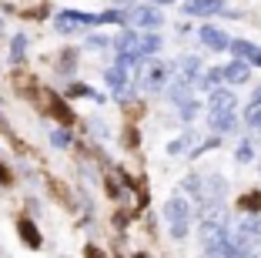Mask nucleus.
Returning <instances> with one entry per match:
<instances>
[{"instance_id":"a211bd4d","label":"nucleus","mask_w":261,"mask_h":258,"mask_svg":"<svg viewBox=\"0 0 261 258\" xmlns=\"http://www.w3.org/2000/svg\"><path fill=\"white\" fill-rule=\"evenodd\" d=\"M245 124L251 131H261V98H254L251 104L245 107Z\"/></svg>"},{"instance_id":"2eb2a0df","label":"nucleus","mask_w":261,"mask_h":258,"mask_svg":"<svg viewBox=\"0 0 261 258\" xmlns=\"http://www.w3.org/2000/svg\"><path fill=\"white\" fill-rule=\"evenodd\" d=\"M104 77H108V87H111L114 94H121L124 87H127V67H117V64H114V67H111Z\"/></svg>"},{"instance_id":"f03ea898","label":"nucleus","mask_w":261,"mask_h":258,"mask_svg":"<svg viewBox=\"0 0 261 258\" xmlns=\"http://www.w3.org/2000/svg\"><path fill=\"white\" fill-rule=\"evenodd\" d=\"M231 245H234L241 255L261 248V218H258V215H241L238 225H234V238H231Z\"/></svg>"},{"instance_id":"aec40b11","label":"nucleus","mask_w":261,"mask_h":258,"mask_svg":"<svg viewBox=\"0 0 261 258\" xmlns=\"http://www.w3.org/2000/svg\"><path fill=\"white\" fill-rule=\"evenodd\" d=\"M207 258H241V251L234 248V245H231V238H228V242H221L218 248L207 251Z\"/></svg>"},{"instance_id":"39448f33","label":"nucleus","mask_w":261,"mask_h":258,"mask_svg":"<svg viewBox=\"0 0 261 258\" xmlns=\"http://www.w3.org/2000/svg\"><path fill=\"white\" fill-rule=\"evenodd\" d=\"M221 242H228V225H224L218 215H207V218L201 221V245H204V251H211Z\"/></svg>"},{"instance_id":"f3484780","label":"nucleus","mask_w":261,"mask_h":258,"mask_svg":"<svg viewBox=\"0 0 261 258\" xmlns=\"http://www.w3.org/2000/svg\"><path fill=\"white\" fill-rule=\"evenodd\" d=\"M177 67L185 71L181 77H188V81H198V77H201V57H194V54H191V57H181V61H177Z\"/></svg>"},{"instance_id":"ddd939ff","label":"nucleus","mask_w":261,"mask_h":258,"mask_svg":"<svg viewBox=\"0 0 261 258\" xmlns=\"http://www.w3.org/2000/svg\"><path fill=\"white\" fill-rule=\"evenodd\" d=\"M138 40H141V37L127 27V31H121L114 40H111V44L117 47V54H138ZM138 57H141V54H138Z\"/></svg>"},{"instance_id":"6ab92c4d","label":"nucleus","mask_w":261,"mask_h":258,"mask_svg":"<svg viewBox=\"0 0 261 258\" xmlns=\"http://www.w3.org/2000/svg\"><path fill=\"white\" fill-rule=\"evenodd\" d=\"M23 57H27V34H14V40H10V61L20 64Z\"/></svg>"},{"instance_id":"6e6552de","label":"nucleus","mask_w":261,"mask_h":258,"mask_svg":"<svg viewBox=\"0 0 261 258\" xmlns=\"http://www.w3.org/2000/svg\"><path fill=\"white\" fill-rule=\"evenodd\" d=\"M185 14H191V17L224 14V0H185Z\"/></svg>"},{"instance_id":"7ed1b4c3","label":"nucleus","mask_w":261,"mask_h":258,"mask_svg":"<svg viewBox=\"0 0 261 258\" xmlns=\"http://www.w3.org/2000/svg\"><path fill=\"white\" fill-rule=\"evenodd\" d=\"M100 14H84V10H61L54 17V31L57 34H77L84 27H97Z\"/></svg>"},{"instance_id":"9d476101","label":"nucleus","mask_w":261,"mask_h":258,"mask_svg":"<svg viewBox=\"0 0 261 258\" xmlns=\"http://www.w3.org/2000/svg\"><path fill=\"white\" fill-rule=\"evenodd\" d=\"M207 124H211L215 134H231V131L238 128V118H234V111H211Z\"/></svg>"},{"instance_id":"a878e982","label":"nucleus","mask_w":261,"mask_h":258,"mask_svg":"<svg viewBox=\"0 0 261 258\" xmlns=\"http://www.w3.org/2000/svg\"><path fill=\"white\" fill-rule=\"evenodd\" d=\"M20 235H23V242L31 245V248H37V245H40V238H37V231H34V225H27V221H20Z\"/></svg>"},{"instance_id":"0eeeda50","label":"nucleus","mask_w":261,"mask_h":258,"mask_svg":"<svg viewBox=\"0 0 261 258\" xmlns=\"http://www.w3.org/2000/svg\"><path fill=\"white\" fill-rule=\"evenodd\" d=\"M198 37H201V44L207 47V51H228V44H231V37L224 31H218V27H211V24H204V27H198Z\"/></svg>"},{"instance_id":"c756f323","label":"nucleus","mask_w":261,"mask_h":258,"mask_svg":"<svg viewBox=\"0 0 261 258\" xmlns=\"http://www.w3.org/2000/svg\"><path fill=\"white\" fill-rule=\"evenodd\" d=\"M258 171H261V161H258Z\"/></svg>"},{"instance_id":"1a4fd4ad","label":"nucleus","mask_w":261,"mask_h":258,"mask_svg":"<svg viewBox=\"0 0 261 258\" xmlns=\"http://www.w3.org/2000/svg\"><path fill=\"white\" fill-rule=\"evenodd\" d=\"M234 104H238V98L228 87H215V91L207 94V107L211 111H234Z\"/></svg>"},{"instance_id":"412c9836","label":"nucleus","mask_w":261,"mask_h":258,"mask_svg":"<svg viewBox=\"0 0 261 258\" xmlns=\"http://www.w3.org/2000/svg\"><path fill=\"white\" fill-rule=\"evenodd\" d=\"M221 81H224V77H221V67H215V71H207L204 77H198L194 84H198V87H211V91H215V87H218Z\"/></svg>"},{"instance_id":"b1692460","label":"nucleus","mask_w":261,"mask_h":258,"mask_svg":"<svg viewBox=\"0 0 261 258\" xmlns=\"http://www.w3.org/2000/svg\"><path fill=\"white\" fill-rule=\"evenodd\" d=\"M84 47H87V51H108V47H111V37H104V34H91Z\"/></svg>"},{"instance_id":"bb28decb","label":"nucleus","mask_w":261,"mask_h":258,"mask_svg":"<svg viewBox=\"0 0 261 258\" xmlns=\"http://www.w3.org/2000/svg\"><path fill=\"white\" fill-rule=\"evenodd\" d=\"M251 158H254V145L251 141H241L238 145V165H248Z\"/></svg>"},{"instance_id":"4be33fe9","label":"nucleus","mask_w":261,"mask_h":258,"mask_svg":"<svg viewBox=\"0 0 261 258\" xmlns=\"http://www.w3.org/2000/svg\"><path fill=\"white\" fill-rule=\"evenodd\" d=\"M198 111H201V104H198V101H194V98H185V101H181V104H177V114H181L185 121H191V118H194V114H198Z\"/></svg>"},{"instance_id":"cd10ccee","label":"nucleus","mask_w":261,"mask_h":258,"mask_svg":"<svg viewBox=\"0 0 261 258\" xmlns=\"http://www.w3.org/2000/svg\"><path fill=\"white\" fill-rule=\"evenodd\" d=\"M151 4H171V0H151Z\"/></svg>"},{"instance_id":"20e7f679","label":"nucleus","mask_w":261,"mask_h":258,"mask_svg":"<svg viewBox=\"0 0 261 258\" xmlns=\"http://www.w3.org/2000/svg\"><path fill=\"white\" fill-rule=\"evenodd\" d=\"M124 24H130V27H141V31H158L164 24L161 10L151 7V4H141V7H130V14H124Z\"/></svg>"},{"instance_id":"dca6fc26","label":"nucleus","mask_w":261,"mask_h":258,"mask_svg":"<svg viewBox=\"0 0 261 258\" xmlns=\"http://www.w3.org/2000/svg\"><path fill=\"white\" fill-rule=\"evenodd\" d=\"M158 51H161V37H158V34H144V37L138 40V54L141 57H154Z\"/></svg>"},{"instance_id":"5701e85b","label":"nucleus","mask_w":261,"mask_h":258,"mask_svg":"<svg viewBox=\"0 0 261 258\" xmlns=\"http://www.w3.org/2000/svg\"><path fill=\"white\" fill-rule=\"evenodd\" d=\"M191 141H194V134H191V131H188L185 137H177V141H171V145H168V154H185Z\"/></svg>"},{"instance_id":"393cba45","label":"nucleus","mask_w":261,"mask_h":258,"mask_svg":"<svg viewBox=\"0 0 261 258\" xmlns=\"http://www.w3.org/2000/svg\"><path fill=\"white\" fill-rule=\"evenodd\" d=\"M50 145H54V148H70V131L54 128V131H50Z\"/></svg>"},{"instance_id":"9b49d317","label":"nucleus","mask_w":261,"mask_h":258,"mask_svg":"<svg viewBox=\"0 0 261 258\" xmlns=\"http://www.w3.org/2000/svg\"><path fill=\"white\" fill-rule=\"evenodd\" d=\"M221 77H224L228 84H248V81H251V71H248L245 61H228V64L221 67Z\"/></svg>"},{"instance_id":"f257e3e1","label":"nucleus","mask_w":261,"mask_h":258,"mask_svg":"<svg viewBox=\"0 0 261 258\" xmlns=\"http://www.w3.org/2000/svg\"><path fill=\"white\" fill-rule=\"evenodd\" d=\"M164 225H168V235L174 242L188 238V231H191V205H188L185 195H171L164 201Z\"/></svg>"},{"instance_id":"423d86ee","label":"nucleus","mask_w":261,"mask_h":258,"mask_svg":"<svg viewBox=\"0 0 261 258\" xmlns=\"http://www.w3.org/2000/svg\"><path fill=\"white\" fill-rule=\"evenodd\" d=\"M168 74H171V64L151 61L144 71H141V84H144L147 91H164V87H168Z\"/></svg>"},{"instance_id":"4468645a","label":"nucleus","mask_w":261,"mask_h":258,"mask_svg":"<svg viewBox=\"0 0 261 258\" xmlns=\"http://www.w3.org/2000/svg\"><path fill=\"white\" fill-rule=\"evenodd\" d=\"M191 87H194V81H188V77H174V81L168 84V94H171L174 104H181L185 98H191Z\"/></svg>"},{"instance_id":"f8f14e48","label":"nucleus","mask_w":261,"mask_h":258,"mask_svg":"<svg viewBox=\"0 0 261 258\" xmlns=\"http://www.w3.org/2000/svg\"><path fill=\"white\" fill-rule=\"evenodd\" d=\"M228 51H234V57H245V61L254 64V67H261V47L248 44V40H231Z\"/></svg>"},{"instance_id":"c85d7f7f","label":"nucleus","mask_w":261,"mask_h":258,"mask_svg":"<svg viewBox=\"0 0 261 258\" xmlns=\"http://www.w3.org/2000/svg\"><path fill=\"white\" fill-rule=\"evenodd\" d=\"M254 98H261V87H258V91H254Z\"/></svg>"}]
</instances>
